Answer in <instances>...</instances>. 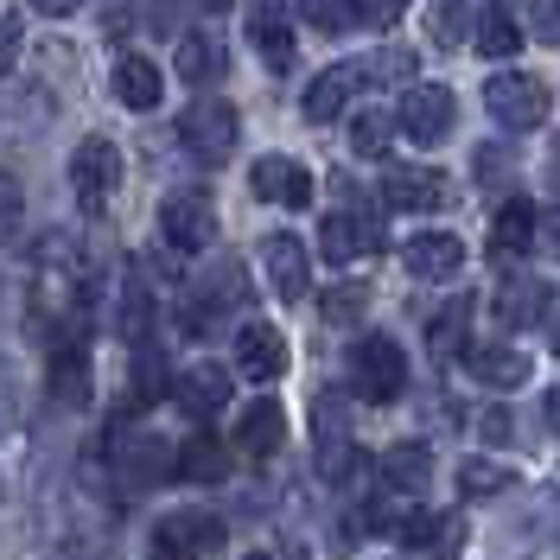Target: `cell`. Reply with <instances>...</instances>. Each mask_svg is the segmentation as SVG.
I'll return each mask as SVG.
<instances>
[{"label": "cell", "mask_w": 560, "mask_h": 560, "mask_svg": "<svg viewBox=\"0 0 560 560\" xmlns=\"http://www.w3.org/2000/svg\"><path fill=\"white\" fill-rule=\"evenodd\" d=\"M83 0H33V13H45V20H70Z\"/></svg>", "instance_id": "60d3db41"}, {"label": "cell", "mask_w": 560, "mask_h": 560, "mask_svg": "<svg viewBox=\"0 0 560 560\" xmlns=\"http://www.w3.org/2000/svg\"><path fill=\"white\" fill-rule=\"evenodd\" d=\"M248 38H255V51L268 58V70H287V65H293V26H287V13H280V7H255Z\"/></svg>", "instance_id": "83f0119b"}, {"label": "cell", "mask_w": 560, "mask_h": 560, "mask_svg": "<svg viewBox=\"0 0 560 560\" xmlns=\"http://www.w3.org/2000/svg\"><path fill=\"white\" fill-rule=\"evenodd\" d=\"M147 318H153V300H147V287H140V275H135L128 293H121V338H128V345L147 338Z\"/></svg>", "instance_id": "836d02e7"}, {"label": "cell", "mask_w": 560, "mask_h": 560, "mask_svg": "<svg viewBox=\"0 0 560 560\" xmlns=\"http://www.w3.org/2000/svg\"><path fill=\"white\" fill-rule=\"evenodd\" d=\"M555 306V287L535 275H510L503 280V293H497V318L510 325V331H523V325H541Z\"/></svg>", "instance_id": "ac0fdd59"}, {"label": "cell", "mask_w": 560, "mask_h": 560, "mask_svg": "<svg viewBox=\"0 0 560 560\" xmlns=\"http://www.w3.org/2000/svg\"><path fill=\"white\" fill-rule=\"evenodd\" d=\"M453 115H458V103L446 83H408L401 103H395V128L408 140H420V147H433V140L453 135Z\"/></svg>", "instance_id": "277c9868"}, {"label": "cell", "mask_w": 560, "mask_h": 560, "mask_svg": "<svg viewBox=\"0 0 560 560\" xmlns=\"http://www.w3.org/2000/svg\"><path fill=\"white\" fill-rule=\"evenodd\" d=\"M13 401H20V388H13V370H7V363H0V427H7V420H13Z\"/></svg>", "instance_id": "ab89813d"}, {"label": "cell", "mask_w": 560, "mask_h": 560, "mask_svg": "<svg viewBox=\"0 0 560 560\" xmlns=\"http://www.w3.org/2000/svg\"><path fill=\"white\" fill-rule=\"evenodd\" d=\"M485 108L497 128H510V135H528V128H541L548 121V83L541 77H528V70H497L485 83Z\"/></svg>", "instance_id": "7a4b0ae2"}, {"label": "cell", "mask_w": 560, "mask_h": 560, "mask_svg": "<svg viewBox=\"0 0 560 560\" xmlns=\"http://www.w3.org/2000/svg\"><path fill=\"white\" fill-rule=\"evenodd\" d=\"M427 33H433V45L458 51V38H478V26H471V7H465V0H440V7L427 13Z\"/></svg>", "instance_id": "f546056e"}, {"label": "cell", "mask_w": 560, "mask_h": 560, "mask_svg": "<svg viewBox=\"0 0 560 560\" xmlns=\"http://www.w3.org/2000/svg\"><path fill=\"white\" fill-rule=\"evenodd\" d=\"M248 185H255L261 205H280V210H306L313 205V173H306L300 160H287V153H261L255 173H248Z\"/></svg>", "instance_id": "4fadbf2b"}, {"label": "cell", "mask_w": 560, "mask_h": 560, "mask_svg": "<svg viewBox=\"0 0 560 560\" xmlns=\"http://www.w3.org/2000/svg\"><path fill=\"white\" fill-rule=\"evenodd\" d=\"M178 478H198V485L230 478V446H223L217 433H191V440L178 446Z\"/></svg>", "instance_id": "4316f807"}, {"label": "cell", "mask_w": 560, "mask_h": 560, "mask_svg": "<svg viewBox=\"0 0 560 560\" xmlns=\"http://www.w3.org/2000/svg\"><path fill=\"white\" fill-rule=\"evenodd\" d=\"M548 236H555V248H560V217H555V230H548Z\"/></svg>", "instance_id": "ee69618b"}, {"label": "cell", "mask_w": 560, "mask_h": 560, "mask_svg": "<svg viewBox=\"0 0 560 560\" xmlns=\"http://www.w3.org/2000/svg\"><path fill=\"white\" fill-rule=\"evenodd\" d=\"M173 401H178L191 420L223 415V408H230V370H223V363H191V370H178Z\"/></svg>", "instance_id": "2e32d148"}, {"label": "cell", "mask_w": 560, "mask_h": 560, "mask_svg": "<svg viewBox=\"0 0 560 560\" xmlns=\"http://www.w3.org/2000/svg\"><path fill=\"white\" fill-rule=\"evenodd\" d=\"M0 497H7V485H0Z\"/></svg>", "instance_id": "7dc6e473"}, {"label": "cell", "mask_w": 560, "mask_h": 560, "mask_svg": "<svg viewBox=\"0 0 560 560\" xmlns=\"http://www.w3.org/2000/svg\"><path fill=\"white\" fill-rule=\"evenodd\" d=\"M401 261H408V275L415 280H458V268H465V243H458L453 230H427V236H408Z\"/></svg>", "instance_id": "e0dca14e"}, {"label": "cell", "mask_w": 560, "mask_h": 560, "mask_svg": "<svg viewBox=\"0 0 560 560\" xmlns=\"http://www.w3.org/2000/svg\"><path fill=\"white\" fill-rule=\"evenodd\" d=\"M427 350H433L440 363L471 357V300H465V293H458V300H446V306L433 313V325H427Z\"/></svg>", "instance_id": "cb8c5ba5"}, {"label": "cell", "mask_w": 560, "mask_h": 560, "mask_svg": "<svg viewBox=\"0 0 560 560\" xmlns=\"http://www.w3.org/2000/svg\"><path fill=\"white\" fill-rule=\"evenodd\" d=\"M223 548V523L210 510H173L153 523V560H205Z\"/></svg>", "instance_id": "5b68a950"}, {"label": "cell", "mask_w": 560, "mask_h": 560, "mask_svg": "<svg viewBox=\"0 0 560 560\" xmlns=\"http://www.w3.org/2000/svg\"><path fill=\"white\" fill-rule=\"evenodd\" d=\"M541 408H548V427H555V433H560V388H555V395H548V401H541Z\"/></svg>", "instance_id": "b9f144b4"}, {"label": "cell", "mask_w": 560, "mask_h": 560, "mask_svg": "<svg viewBox=\"0 0 560 560\" xmlns=\"http://www.w3.org/2000/svg\"><path fill=\"white\" fill-rule=\"evenodd\" d=\"M236 363L248 383H275V376H287V338L275 325L248 318V325H236Z\"/></svg>", "instance_id": "9a60e30c"}, {"label": "cell", "mask_w": 560, "mask_h": 560, "mask_svg": "<svg viewBox=\"0 0 560 560\" xmlns=\"http://www.w3.org/2000/svg\"><path fill=\"white\" fill-rule=\"evenodd\" d=\"M115 185H121V153H115V140H103V135L77 140V153H70V191H77V205L103 210L108 198H115Z\"/></svg>", "instance_id": "8992f818"}, {"label": "cell", "mask_w": 560, "mask_h": 560, "mask_svg": "<svg viewBox=\"0 0 560 560\" xmlns=\"http://www.w3.org/2000/svg\"><path fill=\"white\" fill-rule=\"evenodd\" d=\"M20 223H26V191L13 173H0V248L20 236Z\"/></svg>", "instance_id": "d590c367"}, {"label": "cell", "mask_w": 560, "mask_h": 560, "mask_svg": "<svg viewBox=\"0 0 560 560\" xmlns=\"http://www.w3.org/2000/svg\"><path fill=\"white\" fill-rule=\"evenodd\" d=\"M465 370H471L485 388H523L528 383V357L516 345H478L471 357H465Z\"/></svg>", "instance_id": "d4e9b609"}, {"label": "cell", "mask_w": 560, "mask_h": 560, "mask_svg": "<svg viewBox=\"0 0 560 560\" xmlns=\"http://www.w3.org/2000/svg\"><path fill=\"white\" fill-rule=\"evenodd\" d=\"M261 268H268V287H275L280 300H306L313 293V255H306L300 236H287V230L261 236Z\"/></svg>", "instance_id": "5bb4252c"}, {"label": "cell", "mask_w": 560, "mask_h": 560, "mask_svg": "<svg viewBox=\"0 0 560 560\" xmlns=\"http://www.w3.org/2000/svg\"><path fill=\"white\" fill-rule=\"evenodd\" d=\"M427 478H433V453H427L420 440H401V446L383 453V490L388 497H420Z\"/></svg>", "instance_id": "603a6c76"}, {"label": "cell", "mask_w": 560, "mask_h": 560, "mask_svg": "<svg viewBox=\"0 0 560 560\" xmlns=\"http://www.w3.org/2000/svg\"><path fill=\"white\" fill-rule=\"evenodd\" d=\"M503 485H510V465H497V458H465L458 465V497H497Z\"/></svg>", "instance_id": "d6a6232c"}, {"label": "cell", "mask_w": 560, "mask_h": 560, "mask_svg": "<svg viewBox=\"0 0 560 560\" xmlns=\"http://www.w3.org/2000/svg\"><path fill=\"white\" fill-rule=\"evenodd\" d=\"M555 350H560V325H555Z\"/></svg>", "instance_id": "bcb514c9"}, {"label": "cell", "mask_w": 560, "mask_h": 560, "mask_svg": "<svg viewBox=\"0 0 560 560\" xmlns=\"http://www.w3.org/2000/svg\"><path fill=\"white\" fill-rule=\"evenodd\" d=\"M13 65H20V20L0 13V77H7Z\"/></svg>", "instance_id": "f35d334b"}, {"label": "cell", "mask_w": 560, "mask_h": 560, "mask_svg": "<svg viewBox=\"0 0 560 560\" xmlns=\"http://www.w3.org/2000/svg\"><path fill=\"white\" fill-rule=\"evenodd\" d=\"M395 541L427 560H458L465 555V516L458 510H415V516L395 523Z\"/></svg>", "instance_id": "30bf717a"}, {"label": "cell", "mask_w": 560, "mask_h": 560, "mask_svg": "<svg viewBox=\"0 0 560 560\" xmlns=\"http://www.w3.org/2000/svg\"><path fill=\"white\" fill-rule=\"evenodd\" d=\"M45 395H51L58 408H90V350H83V331H65V338L51 345Z\"/></svg>", "instance_id": "7c38bea8"}, {"label": "cell", "mask_w": 560, "mask_h": 560, "mask_svg": "<svg viewBox=\"0 0 560 560\" xmlns=\"http://www.w3.org/2000/svg\"><path fill=\"white\" fill-rule=\"evenodd\" d=\"M198 7H210V13H223V7H230V0H198Z\"/></svg>", "instance_id": "7bdbcfd3"}, {"label": "cell", "mask_w": 560, "mask_h": 560, "mask_svg": "<svg viewBox=\"0 0 560 560\" xmlns=\"http://www.w3.org/2000/svg\"><path fill=\"white\" fill-rule=\"evenodd\" d=\"M383 248V217L376 210H331L325 223H318V255L325 261H357V255H376Z\"/></svg>", "instance_id": "9c48e42d"}, {"label": "cell", "mask_w": 560, "mask_h": 560, "mask_svg": "<svg viewBox=\"0 0 560 560\" xmlns=\"http://www.w3.org/2000/svg\"><path fill=\"white\" fill-rule=\"evenodd\" d=\"M357 90H363V65H331V70H318L313 90H306V121H338Z\"/></svg>", "instance_id": "ffe728a7"}, {"label": "cell", "mask_w": 560, "mask_h": 560, "mask_svg": "<svg viewBox=\"0 0 560 560\" xmlns=\"http://www.w3.org/2000/svg\"><path fill=\"white\" fill-rule=\"evenodd\" d=\"M350 383H357V395H363L370 408L401 401V388H408V357H401V345L383 338V331L357 338V350H350Z\"/></svg>", "instance_id": "6da1fadb"}, {"label": "cell", "mask_w": 560, "mask_h": 560, "mask_svg": "<svg viewBox=\"0 0 560 560\" xmlns=\"http://www.w3.org/2000/svg\"><path fill=\"white\" fill-rule=\"evenodd\" d=\"M388 135H395V115H383V108H363V115L350 121V147H357L363 160H383Z\"/></svg>", "instance_id": "4dcf8cb0"}, {"label": "cell", "mask_w": 560, "mask_h": 560, "mask_svg": "<svg viewBox=\"0 0 560 560\" xmlns=\"http://www.w3.org/2000/svg\"><path fill=\"white\" fill-rule=\"evenodd\" d=\"M160 96H166V77H160L153 58H140V51L115 58V103L135 108V115H147V108H160Z\"/></svg>", "instance_id": "d6986e66"}, {"label": "cell", "mask_w": 560, "mask_h": 560, "mask_svg": "<svg viewBox=\"0 0 560 560\" xmlns=\"http://www.w3.org/2000/svg\"><path fill=\"white\" fill-rule=\"evenodd\" d=\"M223 70H230V58H223V38H210V33L178 38V77H185L191 90H210Z\"/></svg>", "instance_id": "484cf974"}, {"label": "cell", "mask_w": 560, "mask_h": 560, "mask_svg": "<svg viewBox=\"0 0 560 560\" xmlns=\"http://www.w3.org/2000/svg\"><path fill=\"white\" fill-rule=\"evenodd\" d=\"M370 306V287H357V280H338V287H325V300H318V313L325 325H357Z\"/></svg>", "instance_id": "1f68e13d"}, {"label": "cell", "mask_w": 560, "mask_h": 560, "mask_svg": "<svg viewBox=\"0 0 560 560\" xmlns=\"http://www.w3.org/2000/svg\"><path fill=\"white\" fill-rule=\"evenodd\" d=\"M535 248V205L528 198H510V205L490 217V255L497 261H523Z\"/></svg>", "instance_id": "7402d4cb"}, {"label": "cell", "mask_w": 560, "mask_h": 560, "mask_svg": "<svg viewBox=\"0 0 560 560\" xmlns=\"http://www.w3.org/2000/svg\"><path fill=\"white\" fill-rule=\"evenodd\" d=\"M280 446H287V415H280V401L243 408V420H236V453L243 458H275Z\"/></svg>", "instance_id": "44dd1931"}, {"label": "cell", "mask_w": 560, "mask_h": 560, "mask_svg": "<svg viewBox=\"0 0 560 560\" xmlns=\"http://www.w3.org/2000/svg\"><path fill=\"white\" fill-rule=\"evenodd\" d=\"M383 205L388 210H415V217L446 210L453 205V178L440 173V166H388L383 173Z\"/></svg>", "instance_id": "8fae6325"}, {"label": "cell", "mask_w": 560, "mask_h": 560, "mask_svg": "<svg viewBox=\"0 0 560 560\" xmlns=\"http://www.w3.org/2000/svg\"><path fill=\"white\" fill-rule=\"evenodd\" d=\"M160 236L178 248V255H205L217 243V210H210L205 191H173L160 205Z\"/></svg>", "instance_id": "ba28073f"}, {"label": "cell", "mask_w": 560, "mask_h": 560, "mask_svg": "<svg viewBox=\"0 0 560 560\" xmlns=\"http://www.w3.org/2000/svg\"><path fill=\"white\" fill-rule=\"evenodd\" d=\"M243 560H275V555H243Z\"/></svg>", "instance_id": "f6af8a7d"}, {"label": "cell", "mask_w": 560, "mask_h": 560, "mask_svg": "<svg viewBox=\"0 0 560 560\" xmlns=\"http://www.w3.org/2000/svg\"><path fill=\"white\" fill-rule=\"evenodd\" d=\"M370 77H376V83H401V90H408V77H415V51H401V45L376 51V58L363 65V83H370Z\"/></svg>", "instance_id": "e575fe53"}, {"label": "cell", "mask_w": 560, "mask_h": 560, "mask_svg": "<svg viewBox=\"0 0 560 560\" xmlns=\"http://www.w3.org/2000/svg\"><path fill=\"white\" fill-rule=\"evenodd\" d=\"M313 440H318V471L338 485V478H350L357 471V440H350V408H345V395H318L313 401Z\"/></svg>", "instance_id": "52a82bcc"}, {"label": "cell", "mask_w": 560, "mask_h": 560, "mask_svg": "<svg viewBox=\"0 0 560 560\" xmlns=\"http://www.w3.org/2000/svg\"><path fill=\"white\" fill-rule=\"evenodd\" d=\"M401 13H408V0H350V26H376L383 33Z\"/></svg>", "instance_id": "74e56055"}, {"label": "cell", "mask_w": 560, "mask_h": 560, "mask_svg": "<svg viewBox=\"0 0 560 560\" xmlns=\"http://www.w3.org/2000/svg\"><path fill=\"white\" fill-rule=\"evenodd\" d=\"M528 38H523V20L497 0V7H485V20H478V51L485 58H516Z\"/></svg>", "instance_id": "f1b7e54d"}, {"label": "cell", "mask_w": 560, "mask_h": 560, "mask_svg": "<svg viewBox=\"0 0 560 560\" xmlns=\"http://www.w3.org/2000/svg\"><path fill=\"white\" fill-rule=\"evenodd\" d=\"M300 20L313 33H345L350 26V0H300Z\"/></svg>", "instance_id": "8d00e7d4"}, {"label": "cell", "mask_w": 560, "mask_h": 560, "mask_svg": "<svg viewBox=\"0 0 560 560\" xmlns=\"http://www.w3.org/2000/svg\"><path fill=\"white\" fill-rule=\"evenodd\" d=\"M178 140H185V153H191V160L223 166V160L236 153V140H243V121H236V108H230V103L198 96V103L178 115Z\"/></svg>", "instance_id": "3957f363"}]
</instances>
